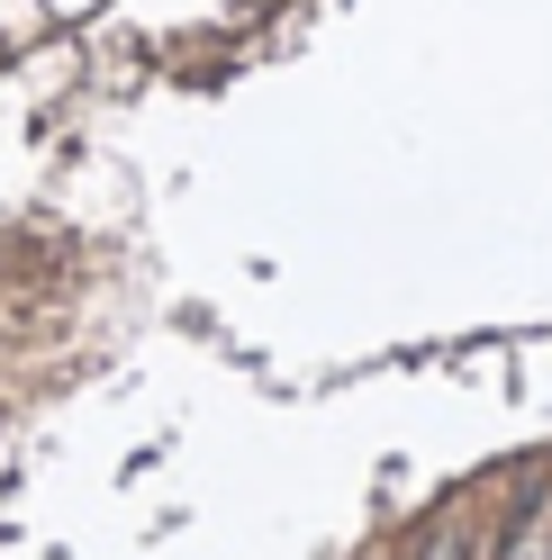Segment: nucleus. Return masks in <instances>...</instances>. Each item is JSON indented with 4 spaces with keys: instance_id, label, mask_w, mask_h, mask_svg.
Returning <instances> with one entry per match:
<instances>
[{
    "instance_id": "1",
    "label": "nucleus",
    "mask_w": 552,
    "mask_h": 560,
    "mask_svg": "<svg viewBox=\"0 0 552 560\" xmlns=\"http://www.w3.org/2000/svg\"><path fill=\"white\" fill-rule=\"evenodd\" d=\"M507 560H552V542H543V534H526V524H516V542H507Z\"/></svg>"
},
{
    "instance_id": "2",
    "label": "nucleus",
    "mask_w": 552,
    "mask_h": 560,
    "mask_svg": "<svg viewBox=\"0 0 552 560\" xmlns=\"http://www.w3.org/2000/svg\"><path fill=\"white\" fill-rule=\"evenodd\" d=\"M426 560H471V534H444V542H435Z\"/></svg>"
}]
</instances>
